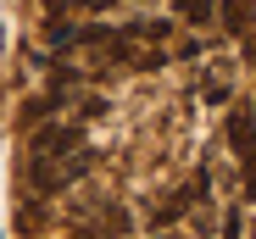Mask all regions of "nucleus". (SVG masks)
<instances>
[{"mask_svg":"<svg viewBox=\"0 0 256 239\" xmlns=\"http://www.w3.org/2000/svg\"><path fill=\"white\" fill-rule=\"evenodd\" d=\"M90 167H95V150L78 145V150H67V162H62V156H50V162H28L22 173H28V184H34L39 195H62L67 184H78Z\"/></svg>","mask_w":256,"mask_h":239,"instance_id":"f257e3e1","label":"nucleus"},{"mask_svg":"<svg viewBox=\"0 0 256 239\" xmlns=\"http://www.w3.org/2000/svg\"><path fill=\"white\" fill-rule=\"evenodd\" d=\"M34 139H28V162H50V156H67V150H78L84 145V128H72V123H39V128H28Z\"/></svg>","mask_w":256,"mask_h":239,"instance_id":"f03ea898","label":"nucleus"},{"mask_svg":"<svg viewBox=\"0 0 256 239\" xmlns=\"http://www.w3.org/2000/svg\"><path fill=\"white\" fill-rule=\"evenodd\" d=\"M228 150H234V162H245V156H256V111H228V128H223Z\"/></svg>","mask_w":256,"mask_h":239,"instance_id":"7ed1b4c3","label":"nucleus"},{"mask_svg":"<svg viewBox=\"0 0 256 239\" xmlns=\"http://www.w3.org/2000/svg\"><path fill=\"white\" fill-rule=\"evenodd\" d=\"M218 22H223L228 33L250 39V33H256V0H218Z\"/></svg>","mask_w":256,"mask_h":239,"instance_id":"20e7f679","label":"nucleus"},{"mask_svg":"<svg viewBox=\"0 0 256 239\" xmlns=\"http://www.w3.org/2000/svg\"><path fill=\"white\" fill-rule=\"evenodd\" d=\"M117 33L122 39H140V45H162V39L173 33V17H128Z\"/></svg>","mask_w":256,"mask_h":239,"instance_id":"39448f33","label":"nucleus"},{"mask_svg":"<svg viewBox=\"0 0 256 239\" xmlns=\"http://www.w3.org/2000/svg\"><path fill=\"white\" fill-rule=\"evenodd\" d=\"M173 22H190V28H206V22H218V0H173Z\"/></svg>","mask_w":256,"mask_h":239,"instance_id":"423d86ee","label":"nucleus"},{"mask_svg":"<svg viewBox=\"0 0 256 239\" xmlns=\"http://www.w3.org/2000/svg\"><path fill=\"white\" fill-rule=\"evenodd\" d=\"M45 228H50V212L39 206V201L17 212V234H22V239H34V234H45Z\"/></svg>","mask_w":256,"mask_h":239,"instance_id":"0eeeda50","label":"nucleus"},{"mask_svg":"<svg viewBox=\"0 0 256 239\" xmlns=\"http://www.w3.org/2000/svg\"><path fill=\"white\" fill-rule=\"evenodd\" d=\"M45 39H50V45H62V50H67L72 39H78V28H72L67 17H50V22H45Z\"/></svg>","mask_w":256,"mask_h":239,"instance_id":"6e6552de","label":"nucleus"},{"mask_svg":"<svg viewBox=\"0 0 256 239\" xmlns=\"http://www.w3.org/2000/svg\"><path fill=\"white\" fill-rule=\"evenodd\" d=\"M240 173H245V201H256V156H245Z\"/></svg>","mask_w":256,"mask_h":239,"instance_id":"1a4fd4ad","label":"nucleus"},{"mask_svg":"<svg viewBox=\"0 0 256 239\" xmlns=\"http://www.w3.org/2000/svg\"><path fill=\"white\" fill-rule=\"evenodd\" d=\"M240 234H245V223H240V212H228L223 217V239H240Z\"/></svg>","mask_w":256,"mask_h":239,"instance_id":"9d476101","label":"nucleus"}]
</instances>
